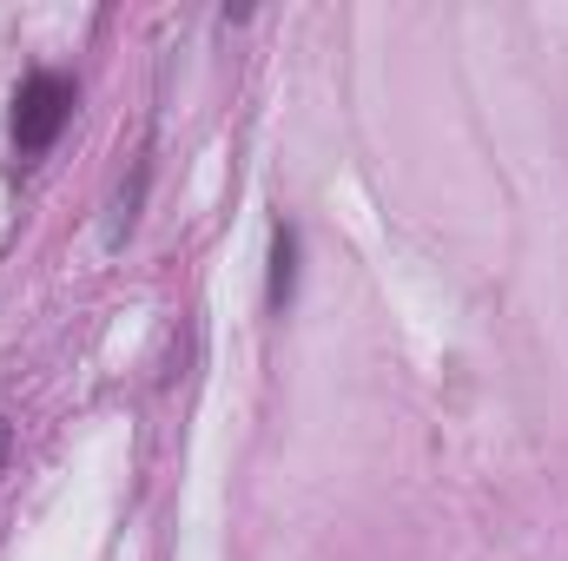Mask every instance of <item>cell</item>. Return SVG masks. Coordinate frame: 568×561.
<instances>
[{
	"label": "cell",
	"mask_w": 568,
	"mask_h": 561,
	"mask_svg": "<svg viewBox=\"0 0 568 561\" xmlns=\"http://www.w3.org/2000/svg\"><path fill=\"white\" fill-rule=\"evenodd\" d=\"M73 120V80L67 73H27L13 93V145L20 159H40Z\"/></svg>",
	"instance_id": "cell-1"
},
{
	"label": "cell",
	"mask_w": 568,
	"mask_h": 561,
	"mask_svg": "<svg viewBox=\"0 0 568 561\" xmlns=\"http://www.w3.org/2000/svg\"><path fill=\"white\" fill-rule=\"evenodd\" d=\"M7 449H13V436H7V422H0V462H7Z\"/></svg>",
	"instance_id": "cell-3"
},
{
	"label": "cell",
	"mask_w": 568,
	"mask_h": 561,
	"mask_svg": "<svg viewBox=\"0 0 568 561\" xmlns=\"http://www.w3.org/2000/svg\"><path fill=\"white\" fill-rule=\"evenodd\" d=\"M291 290V232H278V278H272V304Z\"/></svg>",
	"instance_id": "cell-2"
}]
</instances>
